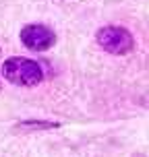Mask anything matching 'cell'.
Wrapping results in <instances>:
<instances>
[{
  "instance_id": "obj_1",
  "label": "cell",
  "mask_w": 149,
  "mask_h": 157,
  "mask_svg": "<svg viewBox=\"0 0 149 157\" xmlns=\"http://www.w3.org/2000/svg\"><path fill=\"white\" fill-rule=\"evenodd\" d=\"M2 75L8 83L19 87H33L37 83H41V78H44L41 66L35 60L21 58V56L8 58L6 62L2 64Z\"/></svg>"
},
{
  "instance_id": "obj_2",
  "label": "cell",
  "mask_w": 149,
  "mask_h": 157,
  "mask_svg": "<svg viewBox=\"0 0 149 157\" xmlns=\"http://www.w3.org/2000/svg\"><path fill=\"white\" fill-rule=\"evenodd\" d=\"M97 44L102 46L104 52L108 54H114V56H122V54H128L135 46V39L131 35L128 29L124 27H116V25H110V27H102L97 31Z\"/></svg>"
},
{
  "instance_id": "obj_3",
  "label": "cell",
  "mask_w": 149,
  "mask_h": 157,
  "mask_svg": "<svg viewBox=\"0 0 149 157\" xmlns=\"http://www.w3.org/2000/svg\"><path fill=\"white\" fill-rule=\"evenodd\" d=\"M21 41L33 52H46L56 44V33L46 25H25L21 31Z\"/></svg>"
},
{
  "instance_id": "obj_4",
  "label": "cell",
  "mask_w": 149,
  "mask_h": 157,
  "mask_svg": "<svg viewBox=\"0 0 149 157\" xmlns=\"http://www.w3.org/2000/svg\"><path fill=\"white\" fill-rule=\"evenodd\" d=\"M58 122H48V120H27V122H21L19 128H58Z\"/></svg>"
},
{
  "instance_id": "obj_5",
  "label": "cell",
  "mask_w": 149,
  "mask_h": 157,
  "mask_svg": "<svg viewBox=\"0 0 149 157\" xmlns=\"http://www.w3.org/2000/svg\"><path fill=\"white\" fill-rule=\"evenodd\" d=\"M0 89H2V85H0Z\"/></svg>"
},
{
  "instance_id": "obj_6",
  "label": "cell",
  "mask_w": 149,
  "mask_h": 157,
  "mask_svg": "<svg viewBox=\"0 0 149 157\" xmlns=\"http://www.w3.org/2000/svg\"><path fill=\"white\" fill-rule=\"evenodd\" d=\"M0 54H2V52H0Z\"/></svg>"
}]
</instances>
